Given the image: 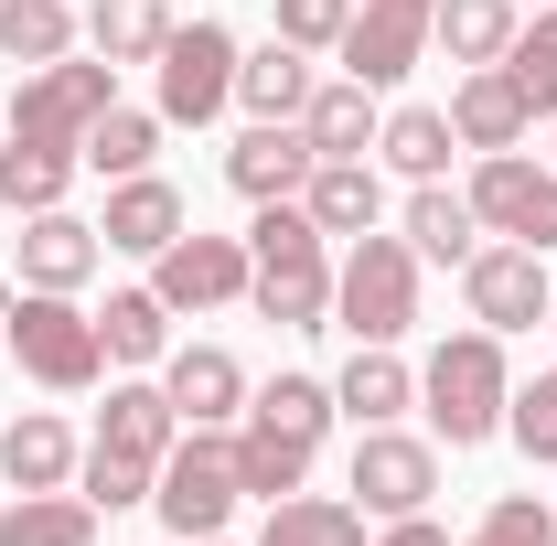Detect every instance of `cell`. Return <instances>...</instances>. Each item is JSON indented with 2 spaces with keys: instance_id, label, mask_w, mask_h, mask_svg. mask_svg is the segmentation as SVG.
<instances>
[{
  "instance_id": "6da1fadb",
  "label": "cell",
  "mask_w": 557,
  "mask_h": 546,
  "mask_svg": "<svg viewBox=\"0 0 557 546\" xmlns=\"http://www.w3.org/2000/svg\"><path fill=\"white\" fill-rule=\"evenodd\" d=\"M322 429H333V386L322 375H269V386H247V418H236V482L278 504V493H300L311 461H322Z\"/></svg>"
},
{
  "instance_id": "7a4b0ae2",
  "label": "cell",
  "mask_w": 557,
  "mask_h": 546,
  "mask_svg": "<svg viewBox=\"0 0 557 546\" xmlns=\"http://www.w3.org/2000/svg\"><path fill=\"white\" fill-rule=\"evenodd\" d=\"M247 300L269 311L278 333H333V236L300 214V194L289 204H258V225H247Z\"/></svg>"
},
{
  "instance_id": "3957f363",
  "label": "cell",
  "mask_w": 557,
  "mask_h": 546,
  "mask_svg": "<svg viewBox=\"0 0 557 546\" xmlns=\"http://www.w3.org/2000/svg\"><path fill=\"white\" fill-rule=\"evenodd\" d=\"M172 439H183V418H172V397H161V386H108L97 439H86V461H75L86 504H97V514L150 504V482H161V461H172Z\"/></svg>"
},
{
  "instance_id": "277c9868",
  "label": "cell",
  "mask_w": 557,
  "mask_h": 546,
  "mask_svg": "<svg viewBox=\"0 0 557 546\" xmlns=\"http://www.w3.org/2000/svg\"><path fill=\"white\" fill-rule=\"evenodd\" d=\"M0 353L54 386V397H86L108 375V343H97V311H75V289H22L11 278V311H0Z\"/></svg>"
},
{
  "instance_id": "5b68a950",
  "label": "cell",
  "mask_w": 557,
  "mask_h": 546,
  "mask_svg": "<svg viewBox=\"0 0 557 546\" xmlns=\"http://www.w3.org/2000/svg\"><path fill=\"white\" fill-rule=\"evenodd\" d=\"M418 408H429V429L450 439V450H483L493 429H504V408H515V375H504V333H450L429 364H418Z\"/></svg>"
},
{
  "instance_id": "8992f818",
  "label": "cell",
  "mask_w": 557,
  "mask_h": 546,
  "mask_svg": "<svg viewBox=\"0 0 557 546\" xmlns=\"http://www.w3.org/2000/svg\"><path fill=\"white\" fill-rule=\"evenodd\" d=\"M408 322H418V247L364 225V236L344 247V269H333V333H354V343H408Z\"/></svg>"
},
{
  "instance_id": "52a82bcc",
  "label": "cell",
  "mask_w": 557,
  "mask_h": 546,
  "mask_svg": "<svg viewBox=\"0 0 557 546\" xmlns=\"http://www.w3.org/2000/svg\"><path fill=\"white\" fill-rule=\"evenodd\" d=\"M119 108V65L97 54V65H75V54H54V65H33L22 86H11V139L22 150H86V129Z\"/></svg>"
},
{
  "instance_id": "ba28073f",
  "label": "cell",
  "mask_w": 557,
  "mask_h": 546,
  "mask_svg": "<svg viewBox=\"0 0 557 546\" xmlns=\"http://www.w3.org/2000/svg\"><path fill=\"white\" fill-rule=\"evenodd\" d=\"M150 504H161V525L194 546V536H225V514L247 504V482H236V439L225 429H183L172 439V461L150 482Z\"/></svg>"
},
{
  "instance_id": "9c48e42d",
  "label": "cell",
  "mask_w": 557,
  "mask_h": 546,
  "mask_svg": "<svg viewBox=\"0 0 557 546\" xmlns=\"http://www.w3.org/2000/svg\"><path fill=\"white\" fill-rule=\"evenodd\" d=\"M236 33L225 22H172V44H161V129H205V119H225L236 108Z\"/></svg>"
},
{
  "instance_id": "30bf717a",
  "label": "cell",
  "mask_w": 557,
  "mask_h": 546,
  "mask_svg": "<svg viewBox=\"0 0 557 546\" xmlns=\"http://www.w3.org/2000/svg\"><path fill=\"white\" fill-rule=\"evenodd\" d=\"M472 214L483 236H515V247H557V161H525V150H483L472 161Z\"/></svg>"
},
{
  "instance_id": "8fae6325",
  "label": "cell",
  "mask_w": 557,
  "mask_h": 546,
  "mask_svg": "<svg viewBox=\"0 0 557 546\" xmlns=\"http://www.w3.org/2000/svg\"><path fill=\"white\" fill-rule=\"evenodd\" d=\"M461 300H472L483 333H536V322L557 311V278H547L536 247L504 236V247H472V258H461Z\"/></svg>"
},
{
  "instance_id": "7c38bea8",
  "label": "cell",
  "mask_w": 557,
  "mask_h": 546,
  "mask_svg": "<svg viewBox=\"0 0 557 546\" xmlns=\"http://www.w3.org/2000/svg\"><path fill=\"white\" fill-rule=\"evenodd\" d=\"M354 504L364 514H429V493H440V439H408L397 418L386 429H364L354 439Z\"/></svg>"
},
{
  "instance_id": "4fadbf2b",
  "label": "cell",
  "mask_w": 557,
  "mask_h": 546,
  "mask_svg": "<svg viewBox=\"0 0 557 546\" xmlns=\"http://www.w3.org/2000/svg\"><path fill=\"white\" fill-rule=\"evenodd\" d=\"M429 22H440V0H354V22H344V44H333V54H344L354 86H375V97H386V86L429 54Z\"/></svg>"
},
{
  "instance_id": "5bb4252c",
  "label": "cell",
  "mask_w": 557,
  "mask_h": 546,
  "mask_svg": "<svg viewBox=\"0 0 557 546\" xmlns=\"http://www.w3.org/2000/svg\"><path fill=\"white\" fill-rule=\"evenodd\" d=\"M247 236H205V225H183L161 258H150V289L172 300V311H225V300H247Z\"/></svg>"
},
{
  "instance_id": "9a60e30c",
  "label": "cell",
  "mask_w": 557,
  "mask_h": 546,
  "mask_svg": "<svg viewBox=\"0 0 557 546\" xmlns=\"http://www.w3.org/2000/svg\"><path fill=\"white\" fill-rule=\"evenodd\" d=\"M22 236H11V269H22V289H86L97 278V258H108V236L86 225V214L44 204V214H11Z\"/></svg>"
},
{
  "instance_id": "2e32d148",
  "label": "cell",
  "mask_w": 557,
  "mask_h": 546,
  "mask_svg": "<svg viewBox=\"0 0 557 546\" xmlns=\"http://www.w3.org/2000/svg\"><path fill=\"white\" fill-rule=\"evenodd\" d=\"M161 397H172L183 429H225V418H247V364L225 343H172L161 353Z\"/></svg>"
},
{
  "instance_id": "e0dca14e",
  "label": "cell",
  "mask_w": 557,
  "mask_h": 546,
  "mask_svg": "<svg viewBox=\"0 0 557 546\" xmlns=\"http://www.w3.org/2000/svg\"><path fill=\"white\" fill-rule=\"evenodd\" d=\"M311 161H322V150H311L300 119H258V129L225 150V183H236L247 204H289V194L311 183Z\"/></svg>"
},
{
  "instance_id": "ac0fdd59",
  "label": "cell",
  "mask_w": 557,
  "mask_h": 546,
  "mask_svg": "<svg viewBox=\"0 0 557 546\" xmlns=\"http://www.w3.org/2000/svg\"><path fill=\"white\" fill-rule=\"evenodd\" d=\"M525 129H536V108L515 97V75L504 65H461V86H450V139L483 161V150H515Z\"/></svg>"
},
{
  "instance_id": "d6986e66",
  "label": "cell",
  "mask_w": 557,
  "mask_h": 546,
  "mask_svg": "<svg viewBox=\"0 0 557 546\" xmlns=\"http://www.w3.org/2000/svg\"><path fill=\"white\" fill-rule=\"evenodd\" d=\"M183 225H194V214H183V194H172L161 172H129V183H108V214H97V236H108L119 258H161Z\"/></svg>"
},
{
  "instance_id": "ffe728a7",
  "label": "cell",
  "mask_w": 557,
  "mask_h": 546,
  "mask_svg": "<svg viewBox=\"0 0 557 546\" xmlns=\"http://www.w3.org/2000/svg\"><path fill=\"white\" fill-rule=\"evenodd\" d=\"M75 461H86V450H75V429L54 408H22L0 429V482H11V493H65Z\"/></svg>"
},
{
  "instance_id": "44dd1931",
  "label": "cell",
  "mask_w": 557,
  "mask_h": 546,
  "mask_svg": "<svg viewBox=\"0 0 557 546\" xmlns=\"http://www.w3.org/2000/svg\"><path fill=\"white\" fill-rule=\"evenodd\" d=\"M397 408H418V375L397 364V343H354V364L333 375V418H354V429H386Z\"/></svg>"
},
{
  "instance_id": "7402d4cb",
  "label": "cell",
  "mask_w": 557,
  "mask_h": 546,
  "mask_svg": "<svg viewBox=\"0 0 557 546\" xmlns=\"http://www.w3.org/2000/svg\"><path fill=\"white\" fill-rule=\"evenodd\" d=\"M300 129H311V150H322V161H364V150H375V129H386V108H375V86L333 75V86H311Z\"/></svg>"
},
{
  "instance_id": "603a6c76",
  "label": "cell",
  "mask_w": 557,
  "mask_h": 546,
  "mask_svg": "<svg viewBox=\"0 0 557 546\" xmlns=\"http://www.w3.org/2000/svg\"><path fill=\"white\" fill-rule=\"evenodd\" d=\"M311 86H322V75H311V54H300V44H258V54H236V108H247V119H300V108H311Z\"/></svg>"
},
{
  "instance_id": "cb8c5ba5",
  "label": "cell",
  "mask_w": 557,
  "mask_h": 546,
  "mask_svg": "<svg viewBox=\"0 0 557 546\" xmlns=\"http://www.w3.org/2000/svg\"><path fill=\"white\" fill-rule=\"evenodd\" d=\"M300 214H311L322 236H364V225L386 214V183H375V161H311V183H300Z\"/></svg>"
},
{
  "instance_id": "d4e9b609",
  "label": "cell",
  "mask_w": 557,
  "mask_h": 546,
  "mask_svg": "<svg viewBox=\"0 0 557 546\" xmlns=\"http://www.w3.org/2000/svg\"><path fill=\"white\" fill-rule=\"evenodd\" d=\"M258 546H364V504L354 493H278Z\"/></svg>"
},
{
  "instance_id": "484cf974",
  "label": "cell",
  "mask_w": 557,
  "mask_h": 546,
  "mask_svg": "<svg viewBox=\"0 0 557 546\" xmlns=\"http://www.w3.org/2000/svg\"><path fill=\"white\" fill-rule=\"evenodd\" d=\"M408 247H418V258H440V269H461V258L483 247V214H472V194H450V183H418V194H408Z\"/></svg>"
},
{
  "instance_id": "4316f807",
  "label": "cell",
  "mask_w": 557,
  "mask_h": 546,
  "mask_svg": "<svg viewBox=\"0 0 557 546\" xmlns=\"http://www.w3.org/2000/svg\"><path fill=\"white\" fill-rule=\"evenodd\" d=\"M97 343H108V364H161V353H172V300H161V289H108Z\"/></svg>"
},
{
  "instance_id": "83f0119b",
  "label": "cell",
  "mask_w": 557,
  "mask_h": 546,
  "mask_svg": "<svg viewBox=\"0 0 557 546\" xmlns=\"http://www.w3.org/2000/svg\"><path fill=\"white\" fill-rule=\"evenodd\" d=\"M0 546H97V504L86 493H11L0 504Z\"/></svg>"
},
{
  "instance_id": "f1b7e54d",
  "label": "cell",
  "mask_w": 557,
  "mask_h": 546,
  "mask_svg": "<svg viewBox=\"0 0 557 546\" xmlns=\"http://www.w3.org/2000/svg\"><path fill=\"white\" fill-rule=\"evenodd\" d=\"M515 0H440V22H429V44L450 54V65H504V44H515Z\"/></svg>"
},
{
  "instance_id": "f546056e",
  "label": "cell",
  "mask_w": 557,
  "mask_h": 546,
  "mask_svg": "<svg viewBox=\"0 0 557 546\" xmlns=\"http://www.w3.org/2000/svg\"><path fill=\"white\" fill-rule=\"evenodd\" d=\"M375 150H386V161H397L408 183H440L461 139H450V108H386V129H375Z\"/></svg>"
},
{
  "instance_id": "4dcf8cb0",
  "label": "cell",
  "mask_w": 557,
  "mask_h": 546,
  "mask_svg": "<svg viewBox=\"0 0 557 546\" xmlns=\"http://www.w3.org/2000/svg\"><path fill=\"white\" fill-rule=\"evenodd\" d=\"M97 54L108 65H161V44H172V0H97Z\"/></svg>"
},
{
  "instance_id": "1f68e13d",
  "label": "cell",
  "mask_w": 557,
  "mask_h": 546,
  "mask_svg": "<svg viewBox=\"0 0 557 546\" xmlns=\"http://www.w3.org/2000/svg\"><path fill=\"white\" fill-rule=\"evenodd\" d=\"M150 150H161V108H108L97 129H86V172H108V183H129V172H150Z\"/></svg>"
},
{
  "instance_id": "d6a6232c",
  "label": "cell",
  "mask_w": 557,
  "mask_h": 546,
  "mask_svg": "<svg viewBox=\"0 0 557 546\" xmlns=\"http://www.w3.org/2000/svg\"><path fill=\"white\" fill-rule=\"evenodd\" d=\"M0 54L33 75V65H54V54H75V11L65 0H0Z\"/></svg>"
},
{
  "instance_id": "836d02e7",
  "label": "cell",
  "mask_w": 557,
  "mask_h": 546,
  "mask_svg": "<svg viewBox=\"0 0 557 546\" xmlns=\"http://www.w3.org/2000/svg\"><path fill=\"white\" fill-rule=\"evenodd\" d=\"M86 172L75 150H22V139H0V204L11 214H44V204H65V183Z\"/></svg>"
},
{
  "instance_id": "e575fe53",
  "label": "cell",
  "mask_w": 557,
  "mask_h": 546,
  "mask_svg": "<svg viewBox=\"0 0 557 546\" xmlns=\"http://www.w3.org/2000/svg\"><path fill=\"white\" fill-rule=\"evenodd\" d=\"M504 75H515V97H525L536 119H557V0L536 11V22H515V44H504Z\"/></svg>"
},
{
  "instance_id": "d590c367",
  "label": "cell",
  "mask_w": 557,
  "mask_h": 546,
  "mask_svg": "<svg viewBox=\"0 0 557 546\" xmlns=\"http://www.w3.org/2000/svg\"><path fill=\"white\" fill-rule=\"evenodd\" d=\"M504 429H515V450H525V461H547V472H557V364L536 375V386H515Z\"/></svg>"
},
{
  "instance_id": "8d00e7d4",
  "label": "cell",
  "mask_w": 557,
  "mask_h": 546,
  "mask_svg": "<svg viewBox=\"0 0 557 546\" xmlns=\"http://www.w3.org/2000/svg\"><path fill=\"white\" fill-rule=\"evenodd\" d=\"M461 546H557V504L547 493H504L483 514V536H461Z\"/></svg>"
},
{
  "instance_id": "74e56055",
  "label": "cell",
  "mask_w": 557,
  "mask_h": 546,
  "mask_svg": "<svg viewBox=\"0 0 557 546\" xmlns=\"http://www.w3.org/2000/svg\"><path fill=\"white\" fill-rule=\"evenodd\" d=\"M354 22V0H278V44H300V54H333Z\"/></svg>"
},
{
  "instance_id": "f35d334b",
  "label": "cell",
  "mask_w": 557,
  "mask_h": 546,
  "mask_svg": "<svg viewBox=\"0 0 557 546\" xmlns=\"http://www.w3.org/2000/svg\"><path fill=\"white\" fill-rule=\"evenodd\" d=\"M375 546H450V536H440L429 514H386V536H375Z\"/></svg>"
},
{
  "instance_id": "ab89813d",
  "label": "cell",
  "mask_w": 557,
  "mask_h": 546,
  "mask_svg": "<svg viewBox=\"0 0 557 546\" xmlns=\"http://www.w3.org/2000/svg\"><path fill=\"white\" fill-rule=\"evenodd\" d=\"M515 11H547V0H515Z\"/></svg>"
},
{
  "instance_id": "60d3db41",
  "label": "cell",
  "mask_w": 557,
  "mask_h": 546,
  "mask_svg": "<svg viewBox=\"0 0 557 546\" xmlns=\"http://www.w3.org/2000/svg\"><path fill=\"white\" fill-rule=\"evenodd\" d=\"M194 546H225V536H194Z\"/></svg>"
},
{
  "instance_id": "b9f144b4",
  "label": "cell",
  "mask_w": 557,
  "mask_h": 546,
  "mask_svg": "<svg viewBox=\"0 0 557 546\" xmlns=\"http://www.w3.org/2000/svg\"><path fill=\"white\" fill-rule=\"evenodd\" d=\"M547 322H557V311H547Z\"/></svg>"
}]
</instances>
